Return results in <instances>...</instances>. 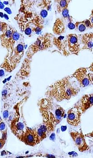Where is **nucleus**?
I'll return each instance as SVG.
<instances>
[{
  "mask_svg": "<svg viewBox=\"0 0 93 158\" xmlns=\"http://www.w3.org/2000/svg\"><path fill=\"white\" fill-rule=\"evenodd\" d=\"M80 90V87L77 81L72 76H68L48 86L45 95L47 98L60 102L75 97Z\"/></svg>",
  "mask_w": 93,
  "mask_h": 158,
  "instance_id": "nucleus-1",
  "label": "nucleus"
},
{
  "mask_svg": "<svg viewBox=\"0 0 93 158\" xmlns=\"http://www.w3.org/2000/svg\"><path fill=\"white\" fill-rule=\"evenodd\" d=\"M19 139L30 146L37 145L38 144L37 129L26 127L25 132Z\"/></svg>",
  "mask_w": 93,
  "mask_h": 158,
  "instance_id": "nucleus-9",
  "label": "nucleus"
},
{
  "mask_svg": "<svg viewBox=\"0 0 93 158\" xmlns=\"http://www.w3.org/2000/svg\"><path fill=\"white\" fill-rule=\"evenodd\" d=\"M82 114L81 111L78 107L74 106L72 108L68 110L67 113V123L73 127H78L80 124Z\"/></svg>",
  "mask_w": 93,
  "mask_h": 158,
  "instance_id": "nucleus-10",
  "label": "nucleus"
},
{
  "mask_svg": "<svg viewBox=\"0 0 93 158\" xmlns=\"http://www.w3.org/2000/svg\"><path fill=\"white\" fill-rule=\"evenodd\" d=\"M2 119H1V118H0V123H2Z\"/></svg>",
  "mask_w": 93,
  "mask_h": 158,
  "instance_id": "nucleus-27",
  "label": "nucleus"
},
{
  "mask_svg": "<svg viewBox=\"0 0 93 158\" xmlns=\"http://www.w3.org/2000/svg\"><path fill=\"white\" fill-rule=\"evenodd\" d=\"M6 129V124L3 122L0 123V130L1 131H5Z\"/></svg>",
  "mask_w": 93,
  "mask_h": 158,
  "instance_id": "nucleus-23",
  "label": "nucleus"
},
{
  "mask_svg": "<svg viewBox=\"0 0 93 158\" xmlns=\"http://www.w3.org/2000/svg\"><path fill=\"white\" fill-rule=\"evenodd\" d=\"M38 106L43 120L42 125L46 129L48 135L61 123L65 116V110L55 101L47 97L40 100Z\"/></svg>",
  "mask_w": 93,
  "mask_h": 158,
  "instance_id": "nucleus-2",
  "label": "nucleus"
},
{
  "mask_svg": "<svg viewBox=\"0 0 93 158\" xmlns=\"http://www.w3.org/2000/svg\"><path fill=\"white\" fill-rule=\"evenodd\" d=\"M80 41L83 45L82 50H88L92 52L93 48V32L80 35Z\"/></svg>",
  "mask_w": 93,
  "mask_h": 158,
  "instance_id": "nucleus-13",
  "label": "nucleus"
},
{
  "mask_svg": "<svg viewBox=\"0 0 93 158\" xmlns=\"http://www.w3.org/2000/svg\"><path fill=\"white\" fill-rule=\"evenodd\" d=\"M37 134L38 143H40L45 138H46L48 135L47 133L40 127L37 130Z\"/></svg>",
  "mask_w": 93,
  "mask_h": 158,
  "instance_id": "nucleus-16",
  "label": "nucleus"
},
{
  "mask_svg": "<svg viewBox=\"0 0 93 158\" xmlns=\"http://www.w3.org/2000/svg\"><path fill=\"white\" fill-rule=\"evenodd\" d=\"M83 21L85 25L86 26V27L91 28H93V23H91L89 19H86V20H84Z\"/></svg>",
  "mask_w": 93,
  "mask_h": 158,
  "instance_id": "nucleus-20",
  "label": "nucleus"
},
{
  "mask_svg": "<svg viewBox=\"0 0 93 158\" xmlns=\"http://www.w3.org/2000/svg\"><path fill=\"white\" fill-rule=\"evenodd\" d=\"M6 134L4 133L3 136L1 139H0V149L3 147L6 144Z\"/></svg>",
  "mask_w": 93,
  "mask_h": 158,
  "instance_id": "nucleus-19",
  "label": "nucleus"
},
{
  "mask_svg": "<svg viewBox=\"0 0 93 158\" xmlns=\"http://www.w3.org/2000/svg\"><path fill=\"white\" fill-rule=\"evenodd\" d=\"M75 28L79 31L83 32L86 29L87 27L85 25L83 21L82 22H76L75 23Z\"/></svg>",
  "mask_w": 93,
  "mask_h": 158,
  "instance_id": "nucleus-18",
  "label": "nucleus"
},
{
  "mask_svg": "<svg viewBox=\"0 0 93 158\" xmlns=\"http://www.w3.org/2000/svg\"><path fill=\"white\" fill-rule=\"evenodd\" d=\"M62 16L64 17V19H66L68 16V9H65L63 10L62 12Z\"/></svg>",
  "mask_w": 93,
  "mask_h": 158,
  "instance_id": "nucleus-21",
  "label": "nucleus"
},
{
  "mask_svg": "<svg viewBox=\"0 0 93 158\" xmlns=\"http://www.w3.org/2000/svg\"><path fill=\"white\" fill-rule=\"evenodd\" d=\"M3 22L0 21V35L2 34V29Z\"/></svg>",
  "mask_w": 93,
  "mask_h": 158,
  "instance_id": "nucleus-26",
  "label": "nucleus"
},
{
  "mask_svg": "<svg viewBox=\"0 0 93 158\" xmlns=\"http://www.w3.org/2000/svg\"><path fill=\"white\" fill-rule=\"evenodd\" d=\"M57 2V11L59 13H62L63 10L68 9V4L70 3V1L67 0H59L56 1Z\"/></svg>",
  "mask_w": 93,
  "mask_h": 158,
  "instance_id": "nucleus-15",
  "label": "nucleus"
},
{
  "mask_svg": "<svg viewBox=\"0 0 93 158\" xmlns=\"http://www.w3.org/2000/svg\"><path fill=\"white\" fill-rule=\"evenodd\" d=\"M65 31V26L63 20L60 18H57L53 26V33L57 35H61Z\"/></svg>",
  "mask_w": 93,
  "mask_h": 158,
  "instance_id": "nucleus-14",
  "label": "nucleus"
},
{
  "mask_svg": "<svg viewBox=\"0 0 93 158\" xmlns=\"http://www.w3.org/2000/svg\"><path fill=\"white\" fill-rule=\"evenodd\" d=\"M9 114L8 110H5L3 114V117L4 118L7 119L9 117Z\"/></svg>",
  "mask_w": 93,
  "mask_h": 158,
  "instance_id": "nucleus-25",
  "label": "nucleus"
},
{
  "mask_svg": "<svg viewBox=\"0 0 93 158\" xmlns=\"http://www.w3.org/2000/svg\"><path fill=\"white\" fill-rule=\"evenodd\" d=\"M93 105V94L84 95L75 105L74 106L78 107L82 114L84 113L88 109L92 107Z\"/></svg>",
  "mask_w": 93,
  "mask_h": 158,
  "instance_id": "nucleus-11",
  "label": "nucleus"
},
{
  "mask_svg": "<svg viewBox=\"0 0 93 158\" xmlns=\"http://www.w3.org/2000/svg\"><path fill=\"white\" fill-rule=\"evenodd\" d=\"M53 44L65 56L70 54L78 55L81 50L79 37L75 34H69L66 37L62 35L54 37Z\"/></svg>",
  "mask_w": 93,
  "mask_h": 158,
  "instance_id": "nucleus-3",
  "label": "nucleus"
},
{
  "mask_svg": "<svg viewBox=\"0 0 93 158\" xmlns=\"http://www.w3.org/2000/svg\"><path fill=\"white\" fill-rule=\"evenodd\" d=\"M93 68H81L72 76L76 79L81 88H85L93 84Z\"/></svg>",
  "mask_w": 93,
  "mask_h": 158,
  "instance_id": "nucleus-5",
  "label": "nucleus"
},
{
  "mask_svg": "<svg viewBox=\"0 0 93 158\" xmlns=\"http://www.w3.org/2000/svg\"><path fill=\"white\" fill-rule=\"evenodd\" d=\"M13 29L12 27L6 23L3 22L2 34L0 35L2 46L8 50L10 54L13 52V50L12 47Z\"/></svg>",
  "mask_w": 93,
  "mask_h": 158,
  "instance_id": "nucleus-6",
  "label": "nucleus"
},
{
  "mask_svg": "<svg viewBox=\"0 0 93 158\" xmlns=\"http://www.w3.org/2000/svg\"><path fill=\"white\" fill-rule=\"evenodd\" d=\"M10 128L15 136L19 139L25 132V124L20 120V118H16L11 123Z\"/></svg>",
  "mask_w": 93,
  "mask_h": 158,
  "instance_id": "nucleus-12",
  "label": "nucleus"
},
{
  "mask_svg": "<svg viewBox=\"0 0 93 158\" xmlns=\"http://www.w3.org/2000/svg\"><path fill=\"white\" fill-rule=\"evenodd\" d=\"M68 27L69 29L70 30H73L75 28V24L71 22L68 23Z\"/></svg>",
  "mask_w": 93,
  "mask_h": 158,
  "instance_id": "nucleus-24",
  "label": "nucleus"
},
{
  "mask_svg": "<svg viewBox=\"0 0 93 158\" xmlns=\"http://www.w3.org/2000/svg\"><path fill=\"white\" fill-rule=\"evenodd\" d=\"M48 11L46 10H41L40 13V16L42 18H45L48 15Z\"/></svg>",
  "mask_w": 93,
  "mask_h": 158,
  "instance_id": "nucleus-22",
  "label": "nucleus"
},
{
  "mask_svg": "<svg viewBox=\"0 0 93 158\" xmlns=\"http://www.w3.org/2000/svg\"><path fill=\"white\" fill-rule=\"evenodd\" d=\"M70 134L75 145L79 152H86L89 149V146L87 143L84 135L82 133L74 131L70 132Z\"/></svg>",
  "mask_w": 93,
  "mask_h": 158,
  "instance_id": "nucleus-8",
  "label": "nucleus"
},
{
  "mask_svg": "<svg viewBox=\"0 0 93 158\" xmlns=\"http://www.w3.org/2000/svg\"><path fill=\"white\" fill-rule=\"evenodd\" d=\"M24 52L23 44H19L14 48L13 52L7 57V60L12 71L21 61Z\"/></svg>",
  "mask_w": 93,
  "mask_h": 158,
  "instance_id": "nucleus-7",
  "label": "nucleus"
},
{
  "mask_svg": "<svg viewBox=\"0 0 93 158\" xmlns=\"http://www.w3.org/2000/svg\"><path fill=\"white\" fill-rule=\"evenodd\" d=\"M53 37V35L49 33L39 37L37 40L29 46L26 52L27 57L30 58L39 51H45L52 47Z\"/></svg>",
  "mask_w": 93,
  "mask_h": 158,
  "instance_id": "nucleus-4",
  "label": "nucleus"
},
{
  "mask_svg": "<svg viewBox=\"0 0 93 158\" xmlns=\"http://www.w3.org/2000/svg\"><path fill=\"white\" fill-rule=\"evenodd\" d=\"M21 37V35L14 28L13 29V35H12V47L13 49L15 48V45L16 42L19 40Z\"/></svg>",
  "mask_w": 93,
  "mask_h": 158,
  "instance_id": "nucleus-17",
  "label": "nucleus"
}]
</instances>
